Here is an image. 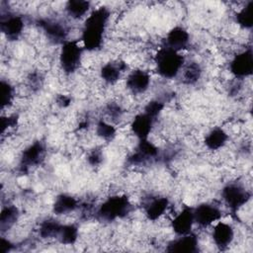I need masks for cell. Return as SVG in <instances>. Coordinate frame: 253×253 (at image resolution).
Listing matches in <instances>:
<instances>
[{
  "mask_svg": "<svg viewBox=\"0 0 253 253\" xmlns=\"http://www.w3.org/2000/svg\"><path fill=\"white\" fill-rule=\"evenodd\" d=\"M79 237V229L74 223L62 224L59 234L56 238L62 245H73Z\"/></svg>",
  "mask_w": 253,
  "mask_h": 253,
  "instance_id": "cell-26",
  "label": "cell"
},
{
  "mask_svg": "<svg viewBox=\"0 0 253 253\" xmlns=\"http://www.w3.org/2000/svg\"><path fill=\"white\" fill-rule=\"evenodd\" d=\"M253 1H248L245 6H243L235 14V22L239 27L245 30H249L253 26Z\"/></svg>",
  "mask_w": 253,
  "mask_h": 253,
  "instance_id": "cell-27",
  "label": "cell"
},
{
  "mask_svg": "<svg viewBox=\"0 0 253 253\" xmlns=\"http://www.w3.org/2000/svg\"><path fill=\"white\" fill-rule=\"evenodd\" d=\"M229 70L235 79L243 80L253 71V55L250 47L237 52L229 62Z\"/></svg>",
  "mask_w": 253,
  "mask_h": 253,
  "instance_id": "cell-7",
  "label": "cell"
},
{
  "mask_svg": "<svg viewBox=\"0 0 253 253\" xmlns=\"http://www.w3.org/2000/svg\"><path fill=\"white\" fill-rule=\"evenodd\" d=\"M194 224V211L190 206H184L177 213H174L170 221L171 229L176 236L185 235L192 232Z\"/></svg>",
  "mask_w": 253,
  "mask_h": 253,
  "instance_id": "cell-8",
  "label": "cell"
},
{
  "mask_svg": "<svg viewBox=\"0 0 253 253\" xmlns=\"http://www.w3.org/2000/svg\"><path fill=\"white\" fill-rule=\"evenodd\" d=\"M199 238L192 231L185 235L177 236L168 242L165 248L168 252H182V253H196L199 251Z\"/></svg>",
  "mask_w": 253,
  "mask_h": 253,
  "instance_id": "cell-14",
  "label": "cell"
},
{
  "mask_svg": "<svg viewBox=\"0 0 253 253\" xmlns=\"http://www.w3.org/2000/svg\"><path fill=\"white\" fill-rule=\"evenodd\" d=\"M1 93H2V109L12 105L15 98V89L14 86L9 82L2 80L1 81Z\"/></svg>",
  "mask_w": 253,
  "mask_h": 253,
  "instance_id": "cell-29",
  "label": "cell"
},
{
  "mask_svg": "<svg viewBox=\"0 0 253 253\" xmlns=\"http://www.w3.org/2000/svg\"><path fill=\"white\" fill-rule=\"evenodd\" d=\"M195 224L201 228L212 226L215 222L220 220L222 211L219 206L212 203H202L196 208H193Z\"/></svg>",
  "mask_w": 253,
  "mask_h": 253,
  "instance_id": "cell-6",
  "label": "cell"
},
{
  "mask_svg": "<svg viewBox=\"0 0 253 253\" xmlns=\"http://www.w3.org/2000/svg\"><path fill=\"white\" fill-rule=\"evenodd\" d=\"M110 17V10L105 6L96 8L88 14L83 24L80 39L85 50L96 51L101 48Z\"/></svg>",
  "mask_w": 253,
  "mask_h": 253,
  "instance_id": "cell-1",
  "label": "cell"
},
{
  "mask_svg": "<svg viewBox=\"0 0 253 253\" xmlns=\"http://www.w3.org/2000/svg\"><path fill=\"white\" fill-rule=\"evenodd\" d=\"M131 211V203L126 195H112L97 209V216L108 222L126 217Z\"/></svg>",
  "mask_w": 253,
  "mask_h": 253,
  "instance_id": "cell-3",
  "label": "cell"
},
{
  "mask_svg": "<svg viewBox=\"0 0 253 253\" xmlns=\"http://www.w3.org/2000/svg\"><path fill=\"white\" fill-rule=\"evenodd\" d=\"M91 8V3L84 0H69L65 3L64 10L66 14L74 20L81 19L88 14Z\"/></svg>",
  "mask_w": 253,
  "mask_h": 253,
  "instance_id": "cell-24",
  "label": "cell"
},
{
  "mask_svg": "<svg viewBox=\"0 0 253 253\" xmlns=\"http://www.w3.org/2000/svg\"><path fill=\"white\" fill-rule=\"evenodd\" d=\"M165 105L162 101L159 100H151L149 101L143 108V113L150 116L152 119L156 120V118L161 114L164 110Z\"/></svg>",
  "mask_w": 253,
  "mask_h": 253,
  "instance_id": "cell-30",
  "label": "cell"
},
{
  "mask_svg": "<svg viewBox=\"0 0 253 253\" xmlns=\"http://www.w3.org/2000/svg\"><path fill=\"white\" fill-rule=\"evenodd\" d=\"M221 200L227 209L232 211H238L251 199L252 195L246 187L239 182H229L221 189Z\"/></svg>",
  "mask_w": 253,
  "mask_h": 253,
  "instance_id": "cell-5",
  "label": "cell"
},
{
  "mask_svg": "<svg viewBox=\"0 0 253 253\" xmlns=\"http://www.w3.org/2000/svg\"><path fill=\"white\" fill-rule=\"evenodd\" d=\"M170 206L169 199L166 197H154L144 206V215L149 221H156L161 218Z\"/></svg>",
  "mask_w": 253,
  "mask_h": 253,
  "instance_id": "cell-18",
  "label": "cell"
},
{
  "mask_svg": "<svg viewBox=\"0 0 253 253\" xmlns=\"http://www.w3.org/2000/svg\"><path fill=\"white\" fill-rule=\"evenodd\" d=\"M20 216L19 209L15 205H7L2 208L0 214V229L2 233L11 229Z\"/></svg>",
  "mask_w": 253,
  "mask_h": 253,
  "instance_id": "cell-23",
  "label": "cell"
},
{
  "mask_svg": "<svg viewBox=\"0 0 253 253\" xmlns=\"http://www.w3.org/2000/svg\"><path fill=\"white\" fill-rule=\"evenodd\" d=\"M39 26L43 31L46 38L54 43L62 44L67 41L68 29L62 22L52 19H41Z\"/></svg>",
  "mask_w": 253,
  "mask_h": 253,
  "instance_id": "cell-13",
  "label": "cell"
},
{
  "mask_svg": "<svg viewBox=\"0 0 253 253\" xmlns=\"http://www.w3.org/2000/svg\"><path fill=\"white\" fill-rule=\"evenodd\" d=\"M57 104L60 107H67L70 104V98H68L64 95H60L57 99Z\"/></svg>",
  "mask_w": 253,
  "mask_h": 253,
  "instance_id": "cell-34",
  "label": "cell"
},
{
  "mask_svg": "<svg viewBox=\"0 0 253 253\" xmlns=\"http://www.w3.org/2000/svg\"><path fill=\"white\" fill-rule=\"evenodd\" d=\"M84 50L82 43L78 40H67L61 44L58 61L61 70L65 74H73L79 69Z\"/></svg>",
  "mask_w": 253,
  "mask_h": 253,
  "instance_id": "cell-4",
  "label": "cell"
},
{
  "mask_svg": "<svg viewBox=\"0 0 253 253\" xmlns=\"http://www.w3.org/2000/svg\"><path fill=\"white\" fill-rule=\"evenodd\" d=\"M0 28L1 32L7 38V40L16 41L20 38L24 31V19L21 16L15 14H9L6 17L2 16Z\"/></svg>",
  "mask_w": 253,
  "mask_h": 253,
  "instance_id": "cell-15",
  "label": "cell"
},
{
  "mask_svg": "<svg viewBox=\"0 0 253 253\" xmlns=\"http://www.w3.org/2000/svg\"><path fill=\"white\" fill-rule=\"evenodd\" d=\"M106 113H107L108 117L110 118V120L112 119L113 121H115V120L121 119V117L123 115V109L117 103H110L106 107Z\"/></svg>",
  "mask_w": 253,
  "mask_h": 253,
  "instance_id": "cell-31",
  "label": "cell"
},
{
  "mask_svg": "<svg viewBox=\"0 0 253 253\" xmlns=\"http://www.w3.org/2000/svg\"><path fill=\"white\" fill-rule=\"evenodd\" d=\"M203 69L201 65L196 61L185 62L181 72V81L185 85H195L202 77Z\"/></svg>",
  "mask_w": 253,
  "mask_h": 253,
  "instance_id": "cell-22",
  "label": "cell"
},
{
  "mask_svg": "<svg viewBox=\"0 0 253 253\" xmlns=\"http://www.w3.org/2000/svg\"><path fill=\"white\" fill-rule=\"evenodd\" d=\"M155 120L147 114L141 112L134 116L132 119L129 128L132 134L138 139H146L152 131Z\"/></svg>",
  "mask_w": 253,
  "mask_h": 253,
  "instance_id": "cell-17",
  "label": "cell"
},
{
  "mask_svg": "<svg viewBox=\"0 0 253 253\" xmlns=\"http://www.w3.org/2000/svg\"><path fill=\"white\" fill-rule=\"evenodd\" d=\"M228 133L220 126H214L208 131L204 138V143L209 150H219L228 141Z\"/></svg>",
  "mask_w": 253,
  "mask_h": 253,
  "instance_id": "cell-20",
  "label": "cell"
},
{
  "mask_svg": "<svg viewBox=\"0 0 253 253\" xmlns=\"http://www.w3.org/2000/svg\"><path fill=\"white\" fill-rule=\"evenodd\" d=\"M211 236L215 247L219 250H226L232 244L235 232L231 224L218 220L212 225Z\"/></svg>",
  "mask_w": 253,
  "mask_h": 253,
  "instance_id": "cell-12",
  "label": "cell"
},
{
  "mask_svg": "<svg viewBox=\"0 0 253 253\" xmlns=\"http://www.w3.org/2000/svg\"><path fill=\"white\" fill-rule=\"evenodd\" d=\"M153 62L162 78L173 79L180 74L186 60L181 52L162 45L154 54Z\"/></svg>",
  "mask_w": 253,
  "mask_h": 253,
  "instance_id": "cell-2",
  "label": "cell"
},
{
  "mask_svg": "<svg viewBox=\"0 0 253 253\" xmlns=\"http://www.w3.org/2000/svg\"><path fill=\"white\" fill-rule=\"evenodd\" d=\"M126 69V63L124 61H110L104 63L99 71L100 78L108 85L116 84L122 74Z\"/></svg>",
  "mask_w": 253,
  "mask_h": 253,
  "instance_id": "cell-19",
  "label": "cell"
},
{
  "mask_svg": "<svg viewBox=\"0 0 253 253\" xmlns=\"http://www.w3.org/2000/svg\"><path fill=\"white\" fill-rule=\"evenodd\" d=\"M61 226L62 223H60L58 220L54 218H46L40 223L38 229L39 235L43 239H56L61 229Z\"/></svg>",
  "mask_w": 253,
  "mask_h": 253,
  "instance_id": "cell-25",
  "label": "cell"
},
{
  "mask_svg": "<svg viewBox=\"0 0 253 253\" xmlns=\"http://www.w3.org/2000/svg\"><path fill=\"white\" fill-rule=\"evenodd\" d=\"M45 154V146L44 144L38 140L27 146L21 156L19 166L22 171H27L32 167L38 166L42 163Z\"/></svg>",
  "mask_w": 253,
  "mask_h": 253,
  "instance_id": "cell-9",
  "label": "cell"
},
{
  "mask_svg": "<svg viewBox=\"0 0 253 253\" xmlns=\"http://www.w3.org/2000/svg\"><path fill=\"white\" fill-rule=\"evenodd\" d=\"M150 82L151 76L148 71L142 68H135L127 74L126 87L133 95H140L148 90Z\"/></svg>",
  "mask_w": 253,
  "mask_h": 253,
  "instance_id": "cell-11",
  "label": "cell"
},
{
  "mask_svg": "<svg viewBox=\"0 0 253 253\" xmlns=\"http://www.w3.org/2000/svg\"><path fill=\"white\" fill-rule=\"evenodd\" d=\"M103 160V155L102 152L98 149H94L91 151L87 157V161L91 166H98L101 164Z\"/></svg>",
  "mask_w": 253,
  "mask_h": 253,
  "instance_id": "cell-32",
  "label": "cell"
},
{
  "mask_svg": "<svg viewBox=\"0 0 253 253\" xmlns=\"http://www.w3.org/2000/svg\"><path fill=\"white\" fill-rule=\"evenodd\" d=\"M158 155V147L148 138L138 140L134 151L129 155L127 161L134 166L143 165Z\"/></svg>",
  "mask_w": 253,
  "mask_h": 253,
  "instance_id": "cell-10",
  "label": "cell"
},
{
  "mask_svg": "<svg viewBox=\"0 0 253 253\" xmlns=\"http://www.w3.org/2000/svg\"><path fill=\"white\" fill-rule=\"evenodd\" d=\"M79 207V203L76 198L68 194H59L56 196L53 205L52 211L56 215H63L71 213Z\"/></svg>",
  "mask_w": 253,
  "mask_h": 253,
  "instance_id": "cell-21",
  "label": "cell"
},
{
  "mask_svg": "<svg viewBox=\"0 0 253 253\" xmlns=\"http://www.w3.org/2000/svg\"><path fill=\"white\" fill-rule=\"evenodd\" d=\"M13 249V244L9 239H6L4 236L0 240V253H7Z\"/></svg>",
  "mask_w": 253,
  "mask_h": 253,
  "instance_id": "cell-33",
  "label": "cell"
},
{
  "mask_svg": "<svg viewBox=\"0 0 253 253\" xmlns=\"http://www.w3.org/2000/svg\"><path fill=\"white\" fill-rule=\"evenodd\" d=\"M189 42H190L189 32L184 27L176 26L166 34L163 45L173 50L181 52V50H183L189 45Z\"/></svg>",
  "mask_w": 253,
  "mask_h": 253,
  "instance_id": "cell-16",
  "label": "cell"
},
{
  "mask_svg": "<svg viewBox=\"0 0 253 253\" xmlns=\"http://www.w3.org/2000/svg\"><path fill=\"white\" fill-rule=\"evenodd\" d=\"M96 133L102 139L110 141L115 138L117 129L113 124L102 119L96 124Z\"/></svg>",
  "mask_w": 253,
  "mask_h": 253,
  "instance_id": "cell-28",
  "label": "cell"
}]
</instances>
